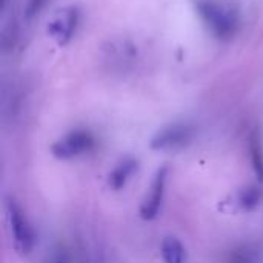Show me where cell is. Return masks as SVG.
I'll list each match as a JSON object with an SVG mask.
<instances>
[{"label": "cell", "mask_w": 263, "mask_h": 263, "mask_svg": "<svg viewBox=\"0 0 263 263\" xmlns=\"http://www.w3.org/2000/svg\"><path fill=\"white\" fill-rule=\"evenodd\" d=\"M5 213H6V222H8V230L11 236V242L14 250L20 256H28L32 253L35 242H37V234L35 230L26 216L25 210L20 206V203L12 199L6 197L5 199Z\"/></svg>", "instance_id": "obj_2"}, {"label": "cell", "mask_w": 263, "mask_h": 263, "mask_svg": "<svg viewBox=\"0 0 263 263\" xmlns=\"http://www.w3.org/2000/svg\"><path fill=\"white\" fill-rule=\"evenodd\" d=\"M108 59L119 65V66H128L131 63H134V60L137 59V49L133 43H129L128 40H117L112 42L109 45L108 49Z\"/></svg>", "instance_id": "obj_9"}, {"label": "cell", "mask_w": 263, "mask_h": 263, "mask_svg": "<svg viewBox=\"0 0 263 263\" xmlns=\"http://www.w3.org/2000/svg\"><path fill=\"white\" fill-rule=\"evenodd\" d=\"M79 25H80V11L76 6H66L51 18L48 25V34L59 45L63 46L74 37Z\"/></svg>", "instance_id": "obj_6"}, {"label": "cell", "mask_w": 263, "mask_h": 263, "mask_svg": "<svg viewBox=\"0 0 263 263\" xmlns=\"http://www.w3.org/2000/svg\"><path fill=\"white\" fill-rule=\"evenodd\" d=\"M43 263H72V257L65 245H57L49 251Z\"/></svg>", "instance_id": "obj_12"}, {"label": "cell", "mask_w": 263, "mask_h": 263, "mask_svg": "<svg viewBox=\"0 0 263 263\" xmlns=\"http://www.w3.org/2000/svg\"><path fill=\"white\" fill-rule=\"evenodd\" d=\"M91 263H102V260H99V259H94V260H92Z\"/></svg>", "instance_id": "obj_15"}, {"label": "cell", "mask_w": 263, "mask_h": 263, "mask_svg": "<svg viewBox=\"0 0 263 263\" xmlns=\"http://www.w3.org/2000/svg\"><path fill=\"white\" fill-rule=\"evenodd\" d=\"M139 170V162L133 157H125L119 163L114 165V168L108 173L106 176V185L109 190L119 193L122 191L128 182L133 179V176Z\"/></svg>", "instance_id": "obj_7"}, {"label": "cell", "mask_w": 263, "mask_h": 263, "mask_svg": "<svg viewBox=\"0 0 263 263\" xmlns=\"http://www.w3.org/2000/svg\"><path fill=\"white\" fill-rule=\"evenodd\" d=\"M196 137V126L190 122H174L160 128L151 139L149 146L154 151H180Z\"/></svg>", "instance_id": "obj_4"}, {"label": "cell", "mask_w": 263, "mask_h": 263, "mask_svg": "<svg viewBox=\"0 0 263 263\" xmlns=\"http://www.w3.org/2000/svg\"><path fill=\"white\" fill-rule=\"evenodd\" d=\"M160 257L163 263H185L186 250L177 237L168 236L160 243Z\"/></svg>", "instance_id": "obj_10"}, {"label": "cell", "mask_w": 263, "mask_h": 263, "mask_svg": "<svg viewBox=\"0 0 263 263\" xmlns=\"http://www.w3.org/2000/svg\"><path fill=\"white\" fill-rule=\"evenodd\" d=\"M96 148V137L89 129L77 128L51 145V154L59 160H72L91 153Z\"/></svg>", "instance_id": "obj_3"}, {"label": "cell", "mask_w": 263, "mask_h": 263, "mask_svg": "<svg viewBox=\"0 0 263 263\" xmlns=\"http://www.w3.org/2000/svg\"><path fill=\"white\" fill-rule=\"evenodd\" d=\"M48 2L49 0H28V3H26V17L32 18V17L39 15L45 9Z\"/></svg>", "instance_id": "obj_13"}, {"label": "cell", "mask_w": 263, "mask_h": 263, "mask_svg": "<svg viewBox=\"0 0 263 263\" xmlns=\"http://www.w3.org/2000/svg\"><path fill=\"white\" fill-rule=\"evenodd\" d=\"M196 11L208 31L219 40L233 39L240 28L237 8L225 0H196Z\"/></svg>", "instance_id": "obj_1"}, {"label": "cell", "mask_w": 263, "mask_h": 263, "mask_svg": "<svg viewBox=\"0 0 263 263\" xmlns=\"http://www.w3.org/2000/svg\"><path fill=\"white\" fill-rule=\"evenodd\" d=\"M168 174H170V168L166 165H163L153 176V180H151L148 191H146V194L140 203V208H139L140 217L146 222L157 219L160 211H162L165 193H166Z\"/></svg>", "instance_id": "obj_5"}, {"label": "cell", "mask_w": 263, "mask_h": 263, "mask_svg": "<svg viewBox=\"0 0 263 263\" xmlns=\"http://www.w3.org/2000/svg\"><path fill=\"white\" fill-rule=\"evenodd\" d=\"M263 200V190L257 185H248L239 190L234 196L236 206L243 213H251L260 206Z\"/></svg>", "instance_id": "obj_8"}, {"label": "cell", "mask_w": 263, "mask_h": 263, "mask_svg": "<svg viewBox=\"0 0 263 263\" xmlns=\"http://www.w3.org/2000/svg\"><path fill=\"white\" fill-rule=\"evenodd\" d=\"M2 2H5V0H2Z\"/></svg>", "instance_id": "obj_16"}, {"label": "cell", "mask_w": 263, "mask_h": 263, "mask_svg": "<svg viewBox=\"0 0 263 263\" xmlns=\"http://www.w3.org/2000/svg\"><path fill=\"white\" fill-rule=\"evenodd\" d=\"M239 263H253L250 259H247V260H242V262H239Z\"/></svg>", "instance_id": "obj_14"}, {"label": "cell", "mask_w": 263, "mask_h": 263, "mask_svg": "<svg viewBox=\"0 0 263 263\" xmlns=\"http://www.w3.org/2000/svg\"><path fill=\"white\" fill-rule=\"evenodd\" d=\"M250 153H251V166L259 179V182H263V146L260 136L254 133L250 137Z\"/></svg>", "instance_id": "obj_11"}]
</instances>
